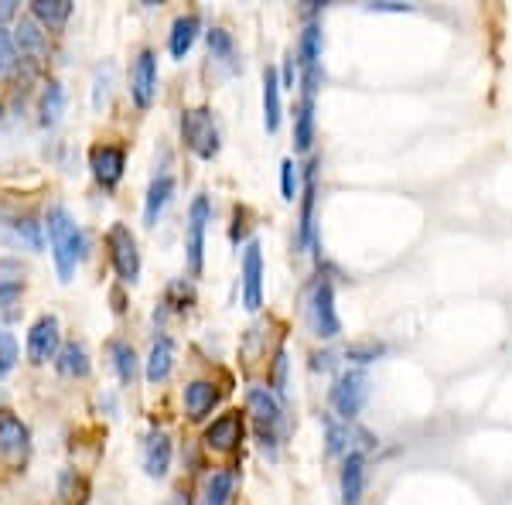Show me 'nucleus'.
Returning a JSON list of instances; mask_svg holds the SVG:
<instances>
[{"mask_svg": "<svg viewBox=\"0 0 512 505\" xmlns=\"http://www.w3.org/2000/svg\"><path fill=\"white\" fill-rule=\"evenodd\" d=\"M45 233H48V246H52V260H55V270H59V280L69 284V280L76 277L82 256H86V233L76 226L72 212L59 202L48 205Z\"/></svg>", "mask_w": 512, "mask_h": 505, "instance_id": "nucleus-1", "label": "nucleus"}, {"mask_svg": "<svg viewBox=\"0 0 512 505\" xmlns=\"http://www.w3.org/2000/svg\"><path fill=\"white\" fill-rule=\"evenodd\" d=\"M181 137H185V147L202 161H212L222 147L219 137V123L212 117V110L205 106H192V110L181 113Z\"/></svg>", "mask_w": 512, "mask_h": 505, "instance_id": "nucleus-2", "label": "nucleus"}, {"mask_svg": "<svg viewBox=\"0 0 512 505\" xmlns=\"http://www.w3.org/2000/svg\"><path fill=\"white\" fill-rule=\"evenodd\" d=\"M246 407H250L256 420V434L263 441V451L277 454V430L284 424V407H280L277 393L267 386H250L246 389Z\"/></svg>", "mask_w": 512, "mask_h": 505, "instance_id": "nucleus-3", "label": "nucleus"}, {"mask_svg": "<svg viewBox=\"0 0 512 505\" xmlns=\"http://www.w3.org/2000/svg\"><path fill=\"white\" fill-rule=\"evenodd\" d=\"M212 222V202L209 195H195L192 209H188V222H185V263L188 273L198 277L205 263V229Z\"/></svg>", "mask_w": 512, "mask_h": 505, "instance_id": "nucleus-4", "label": "nucleus"}, {"mask_svg": "<svg viewBox=\"0 0 512 505\" xmlns=\"http://www.w3.org/2000/svg\"><path fill=\"white\" fill-rule=\"evenodd\" d=\"M366 400H369V376L362 369H349L335 379L332 407L345 424H352V420L359 417L362 407H366Z\"/></svg>", "mask_w": 512, "mask_h": 505, "instance_id": "nucleus-5", "label": "nucleus"}, {"mask_svg": "<svg viewBox=\"0 0 512 505\" xmlns=\"http://www.w3.org/2000/svg\"><path fill=\"white\" fill-rule=\"evenodd\" d=\"M106 250H110V263L117 270V277L123 284H137L140 280V250H137V236L130 233L123 222L110 226L106 233Z\"/></svg>", "mask_w": 512, "mask_h": 505, "instance_id": "nucleus-6", "label": "nucleus"}, {"mask_svg": "<svg viewBox=\"0 0 512 505\" xmlns=\"http://www.w3.org/2000/svg\"><path fill=\"white\" fill-rule=\"evenodd\" d=\"M308 321H311V331L318 338H335L342 331V321H338V311H335V287L332 280L321 277L315 287H311V297H308Z\"/></svg>", "mask_w": 512, "mask_h": 505, "instance_id": "nucleus-7", "label": "nucleus"}, {"mask_svg": "<svg viewBox=\"0 0 512 505\" xmlns=\"http://www.w3.org/2000/svg\"><path fill=\"white\" fill-rule=\"evenodd\" d=\"M154 96H158V52L144 48L130 65V99L137 110H151Z\"/></svg>", "mask_w": 512, "mask_h": 505, "instance_id": "nucleus-8", "label": "nucleus"}, {"mask_svg": "<svg viewBox=\"0 0 512 505\" xmlns=\"http://www.w3.org/2000/svg\"><path fill=\"white\" fill-rule=\"evenodd\" d=\"M59 349H62L59 318H55V314H41L28 331V359L35 362V366H45V362H55Z\"/></svg>", "mask_w": 512, "mask_h": 505, "instance_id": "nucleus-9", "label": "nucleus"}, {"mask_svg": "<svg viewBox=\"0 0 512 505\" xmlns=\"http://www.w3.org/2000/svg\"><path fill=\"white\" fill-rule=\"evenodd\" d=\"M89 168H93V178L99 185H103L106 192H113L123 178V168H127V151L117 144H96L93 151H89Z\"/></svg>", "mask_w": 512, "mask_h": 505, "instance_id": "nucleus-10", "label": "nucleus"}, {"mask_svg": "<svg viewBox=\"0 0 512 505\" xmlns=\"http://www.w3.org/2000/svg\"><path fill=\"white\" fill-rule=\"evenodd\" d=\"M28 451H31L28 424H24L21 417H14V413L0 410V461L18 465V461L28 458Z\"/></svg>", "mask_w": 512, "mask_h": 505, "instance_id": "nucleus-11", "label": "nucleus"}, {"mask_svg": "<svg viewBox=\"0 0 512 505\" xmlns=\"http://www.w3.org/2000/svg\"><path fill=\"white\" fill-rule=\"evenodd\" d=\"M41 226H45V222H38L35 215L0 212V243L41 250Z\"/></svg>", "mask_w": 512, "mask_h": 505, "instance_id": "nucleus-12", "label": "nucleus"}, {"mask_svg": "<svg viewBox=\"0 0 512 505\" xmlns=\"http://www.w3.org/2000/svg\"><path fill=\"white\" fill-rule=\"evenodd\" d=\"M315 205H318V161H311L304 168V202H301V219H297V246L311 250L315 246Z\"/></svg>", "mask_w": 512, "mask_h": 505, "instance_id": "nucleus-13", "label": "nucleus"}, {"mask_svg": "<svg viewBox=\"0 0 512 505\" xmlns=\"http://www.w3.org/2000/svg\"><path fill=\"white\" fill-rule=\"evenodd\" d=\"M243 304L246 311L263 308V253L256 239H250L243 250Z\"/></svg>", "mask_w": 512, "mask_h": 505, "instance_id": "nucleus-14", "label": "nucleus"}, {"mask_svg": "<svg viewBox=\"0 0 512 505\" xmlns=\"http://www.w3.org/2000/svg\"><path fill=\"white\" fill-rule=\"evenodd\" d=\"M219 400H222V389H219L216 383H212V379H192V383L185 386V410H188V420L202 424V420L219 407Z\"/></svg>", "mask_w": 512, "mask_h": 505, "instance_id": "nucleus-15", "label": "nucleus"}, {"mask_svg": "<svg viewBox=\"0 0 512 505\" xmlns=\"http://www.w3.org/2000/svg\"><path fill=\"white\" fill-rule=\"evenodd\" d=\"M205 444L222 454L236 451V447L243 444V417H239V413H222V417H216L205 427Z\"/></svg>", "mask_w": 512, "mask_h": 505, "instance_id": "nucleus-16", "label": "nucleus"}, {"mask_svg": "<svg viewBox=\"0 0 512 505\" xmlns=\"http://www.w3.org/2000/svg\"><path fill=\"white\" fill-rule=\"evenodd\" d=\"M171 468V437L164 430H151L144 437V471L147 478H164Z\"/></svg>", "mask_w": 512, "mask_h": 505, "instance_id": "nucleus-17", "label": "nucleus"}, {"mask_svg": "<svg viewBox=\"0 0 512 505\" xmlns=\"http://www.w3.org/2000/svg\"><path fill=\"white\" fill-rule=\"evenodd\" d=\"M24 263L21 260H0V314L14 311V304L21 301L24 294Z\"/></svg>", "mask_w": 512, "mask_h": 505, "instance_id": "nucleus-18", "label": "nucleus"}, {"mask_svg": "<svg viewBox=\"0 0 512 505\" xmlns=\"http://www.w3.org/2000/svg\"><path fill=\"white\" fill-rule=\"evenodd\" d=\"M171 369H175V342H171L168 335H161V338H154V345H151V352H147V369H144V376H147V383H164V379L171 376Z\"/></svg>", "mask_w": 512, "mask_h": 505, "instance_id": "nucleus-19", "label": "nucleus"}, {"mask_svg": "<svg viewBox=\"0 0 512 505\" xmlns=\"http://www.w3.org/2000/svg\"><path fill=\"white\" fill-rule=\"evenodd\" d=\"M175 198V178L171 175H158L147 188V198H144V226H158V219L164 215V209L171 205Z\"/></svg>", "mask_w": 512, "mask_h": 505, "instance_id": "nucleus-20", "label": "nucleus"}, {"mask_svg": "<svg viewBox=\"0 0 512 505\" xmlns=\"http://www.w3.org/2000/svg\"><path fill=\"white\" fill-rule=\"evenodd\" d=\"M55 369H59V376H65V379H86L89 369H93L86 345H82V342H65L59 349V355H55Z\"/></svg>", "mask_w": 512, "mask_h": 505, "instance_id": "nucleus-21", "label": "nucleus"}, {"mask_svg": "<svg viewBox=\"0 0 512 505\" xmlns=\"http://www.w3.org/2000/svg\"><path fill=\"white\" fill-rule=\"evenodd\" d=\"M362 485H366V458H362V451H352V454H345V465H342L345 505H355L362 499Z\"/></svg>", "mask_w": 512, "mask_h": 505, "instance_id": "nucleus-22", "label": "nucleus"}, {"mask_svg": "<svg viewBox=\"0 0 512 505\" xmlns=\"http://www.w3.org/2000/svg\"><path fill=\"white\" fill-rule=\"evenodd\" d=\"M14 41H18V52L21 59H41L48 52V41H45V31L35 18H21V24L14 28Z\"/></svg>", "mask_w": 512, "mask_h": 505, "instance_id": "nucleus-23", "label": "nucleus"}, {"mask_svg": "<svg viewBox=\"0 0 512 505\" xmlns=\"http://www.w3.org/2000/svg\"><path fill=\"white\" fill-rule=\"evenodd\" d=\"M198 31H202V21H198V14H181V18L171 24V35H168V48L175 59H185L188 52H192Z\"/></svg>", "mask_w": 512, "mask_h": 505, "instance_id": "nucleus-24", "label": "nucleus"}, {"mask_svg": "<svg viewBox=\"0 0 512 505\" xmlns=\"http://www.w3.org/2000/svg\"><path fill=\"white\" fill-rule=\"evenodd\" d=\"M280 76L277 69H267L263 72V127L267 134H277L280 130Z\"/></svg>", "mask_w": 512, "mask_h": 505, "instance_id": "nucleus-25", "label": "nucleus"}, {"mask_svg": "<svg viewBox=\"0 0 512 505\" xmlns=\"http://www.w3.org/2000/svg\"><path fill=\"white\" fill-rule=\"evenodd\" d=\"M38 113H41V127H59V120H62V113H65V89H62V82H55V79L45 82V93H41Z\"/></svg>", "mask_w": 512, "mask_h": 505, "instance_id": "nucleus-26", "label": "nucleus"}, {"mask_svg": "<svg viewBox=\"0 0 512 505\" xmlns=\"http://www.w3.org/2000/svg\"><path fill=\"white\" fill-rule=\"evenodd\" d=\"M31 18L38 24H45V28L59 31L72 18V4L69 0H35V4H31Z\"/></svg>", "mask_w": 512, "mask_h": 505, "instance_id": "nucleus-27", "label": "nucleus"}, {"mask_svg": "<svg viewBox=\"0 0 512 505\" xmlns=\"http://www.w3.org/2000/svg\"><path fill=\"white\" fill-rule=\"evenodd\" d=\"M233 488H236L233 471H212V475L205 478V488H202V505H229V499H233Z\"/></svg>", "mask_w": 512, "mask_h": 505, "instance_id": "nucleus-28", "label": "nucleus"}, {"mask_svg": "<svg viewBox=\"0 0 512 505\" xmlns=\"http://www.w3.org/2000/svg\"><path fill=\"white\" fill-rule=\"evenodd\" d=\"M311 144H315V103L301 99L297 117H294V147L304 154V151H311Z\"/></svg>", "mask_w": 512, "mask_h": 505, "instance_id": "nucleus-29", "label": "nucleus"}, {"mask_svg": "<svg viewBox=\"0 0 512 505\" xmlns=\"http://www.w3.org/2000/svg\"><path fill=\"white\" fill-rule=\"evenodd\" d=\"M110 355H113V369H117V376H120V383H134L137 379V369H140V359H137V352H134V345H127V342H110Z\"/></svg>", "mask_w": 512, "mask_h": 505, "instance_id": "nucleus-30", "label": "nucleus"}, {"mask_svg": "<svg viewBox=\"0 0 512 505\" xmlns=\"http://www.w3.org/2000/svg\"><path fill=\"white\" fill-rule=\"evenodd\" d=\"M209 52H212V59H219L222 65H229V69H236V41L226 28L209 31Z\"/></svg>", "mask_w": 512, "mask_h": 505, "instance_id": "nucleus-31", "label": "nucleus"}, {"mask_svg": "<svg viewBox=\"0 0 512 505\" xmlns=\"http://www.w3.org/2000/svg\"><path fill=\"white\" fill-rule=\"evenodd\" d=\"M325 430H328V454H352V427L349 424H335L332 417H325Z\"/></svg>", "mask_w": 512, "mask_h": 505, "instance_id": "nucleus-32", "label": "nucleus"}, {"mask_svg": "<svg viewBox=\"0 0 512 505\" xmlns=\"http://www.w3.org/2000/svg\"><path fill=\"white\" fill-rule=\"evenodd\" d=\"M18 62L21 52H18V41H14V31L0 28V76H11Z\"/></svg>", "mask_w": 512, "mask_h": 505, "instance_id": "nucleus-33", "label": "nucleus"}, {"mask_svg": "<svg viewBox=\"0 0 512 505\" xmlns=\"http://www.w3.org/2000/svg\"><path fill=\"white\" fill-rule=\"evenodd\" d=\"M18 359H21V352H18V342H14V335L7 328H0V379H4L7 372H14Z\"/></svg>", "mask_w": 512, "mask_h": 505, "instance_id": "nucleus-34", "label": "nucleus"}, {"mask_svg": "<svg viewBox=\"0 0 512 505\" xmlns=\"http://www.w3.org/2000/svg\"><path fill=\"white\" fill-rule=\"evenodd\" d=\"M297 192H301V178H297V164L287 157L280 164V195H284V202H294Z\"/></svg>", "mask_w": 512, "mask_h": 505, "instance_id": "nucleus-35", "label": "nucleus"}, {"mask_svg": "<svg viewBox=\"0 0 512 505\" xmlns=\"http://www.w3.org/2000/svg\"><path fill=\"white\" fill-rule=\"evenodd\" d=\"M164 304H171L175 311H188L195 304V291H192V284H185V280H178V284H171L168 287V301Z\"/></svg>", "mask_w": 512, "mask_h": 505, "instance_id": "nucleus-36", "label": "nucleus"}, {"mask_svg": "<svg viewBox=\"0 0 512 505\" xmlns=\"http://www.w3.org/2000/svg\"><path fill=\"white\" fill-rule=\"evenodd\" d=\"M383 352H386V349H383V345H376V342H369V345H352V349L345 352V359H349V362H376Z\"/></svg>", "mask_w": 512, "mask_h": 505, "instance_id": "nucleus-37", "label": "nucleus"}, {"mask_svg": "<svg viewBox=\"0 0 512 505\" xmlns=\"http://www.w3.org/2000/svg\"><path fill=\"white\" fill-rule=\"evenodd\" d=\"M229 236H233V243H239V239H246V209H236V215H233V229H229Z\"/></svg>", "mask_w": 512, "mask_h": 505, "instance_id": "nucleus-38", "label": "nucleus"}, {"mask_svg": "<svg viewBox=\"0 0 512 505\" xmlns=\"http://www.w3.org/2000/svg\"><path fill=\"white\" fill-rule=\"evenodd\" d=\"M284 383H287V355L280 352L277 355V393H284V389H287Z\"/></svg>", "mask_w": 512, "mask_h": 505, "instance_id": "nucleus-39", "label": "nucleus"}, {"mask_svg": "<svg viewBox=\"0 0 512 505\" xmlns=\"http://www.w3.org/2000/svg\"><path fill=\"white\" fill-rule=\"evenodd\" d=\"M280 86H284V89H294V52L287 55V62H284V76H280Z\"/></svg>", "mask_w": 512, "mask_h": 505, "instance_id": "nucleus-40", "label": "nucleus"}, {"mask_svg": "<svg viewBox=\"0 0 512 505\" xmlns=\"http://www.w3.org/2000/svg\"><path fill=\"white\" fill-rule=\"evenodd\" d=\"M14 14H18V4H14V0H0V28H4Z\"/></svg>", "mask_w": 512, "mask_h": 505, "instance_id": "nucleus-41", "label": "nucleus"}, {"mask_svg": "<svg viewBox=\"0 0 512 505\" xmlns=\"http://www.w3.org/2000/svg\"><path fill=\"white\" fill-rule=\"evenodd\" d=\"M373 11H410L407 4H396V0H383V4H369Z\"/></svg>", "mask_w": 512, "mask_h": 505, "instance_id": "nucleus-42", "label": "nucleus"}, {"mask_svg": "<svg viewBox=\"0 0 512 505\" xmlns=\"http://www.w3.org/2000/svg\"><path fill=\"white\" fill-rule=\"evenodd\" d=\"M315 369H332V355H315Z\"/></svg>", "mask_w": 512, "mask_h": 505, "instance_id": "nucleus-43", "label": "nucleus"}, {"mask_svg": "<svg viewBox=\"0 0 512 505\" xmlns=\"http://www.w3.org/2000/svg\"><path fill=\"white\" fill-rule=\"evenodd\" d=\"M0 120H4V106H0Z\"/></svg>", "mask_w": 512, "mask_h": 505, "instance_id": "nucleus-44", "label": "nucleus"}]
</instances>
